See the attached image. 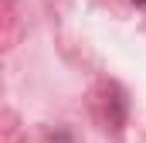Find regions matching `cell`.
Instances as JSON below:
<instances>
[{"instance_id": "1", "label": "cell", "mask_w": 146, "mask_h": 143, "mask_svg": "<svg viewBox=\"0 0 146 143\" xmlns=\"http://www.w3.org/2000/svg\"><path fill=\"white\" fill-rule=\"evenodd\" d=\"M136 3H146V0H136Z\"/></svg>"}]
</instances>
